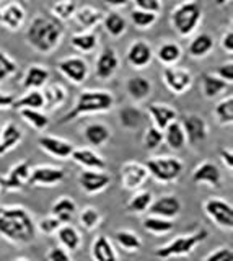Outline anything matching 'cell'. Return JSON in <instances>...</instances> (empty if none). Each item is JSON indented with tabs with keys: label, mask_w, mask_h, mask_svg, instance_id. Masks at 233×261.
<instances>
[{
	"label": "cell",
	"mask_w": 233,
	"mask_h": 261,
	"mask_svg": "<svg viewBox=\"0 0 233 261\" xmlns=\"http://www.w3.org/2000/svg\"><path fill=\"white\" fill-rule=\"evenodd\" d=\"M142 227H143V230L150 235L163 237V235H168L174 228V220L147 214L142 219Z\"/></svg>",
	"instance_id": "38"
},
{
	"label": "cell",
	"mask_w": 233,
	"mask_h": 261,
	"mask_svg": "<svg viewBox=\"0 0 233 261\" xmlns=\"http://www.w3.org/2000/svg\"><path fill=\"white\" fill-rule=\"evenodd\" d=\"M15 100H17V96H15L13 93L2 92V90H0V111H4V110H12Z\"/></svg>",
	"instance_id": "57"
},
{
	"label": "cell",
	"mask_w": 233,
	"mask_h": 261,
	"mask_svg": "<svg viewBox=\"0 0 233 261\" xmlns=\"http://www.w3.org/2000/svg\"><path fill=\"white\" fill-rule=\"evenodd\" d=\"M111 129L109 126H106L104 122H90L83 127V137L88 142V145L92 147H103L109 142L111 139Z\"/></svg>",
	"instance_id": "30"
},
{
	"label": "cell",
	"mask_w": 233,
	"mask_h": 261,
	"mask_svg": "<svg viewBox=\"0 0 233 261\" xmlns=\"http://www.w3.org/2000/svg\"><path fill=\"white\" fill-rule=\"evenodd\" d=\"M149 176L160 185H171L178 181L184 171V163L174 155H155L145 162Z\"/></svg>",
	"instance_id": "6"
},
{
	"label": "cell",
	"mask_w": 233,
	"mask_h": 261,
	"mask_svg": "<svg viewBox=\"0 0 233 261\" xmlns=\"http://www.w3.org/2000/svg\"><path fill=\"white\" fill-rule=\"evenodd\" d=\"M152 201H154V194H152V191L139 190L137 193H134V194L131 196V199H129V201H127V204H126V211L129 212V214H134V216L147 214Z\"/></svg>",
	"instance_id": "40"
},
{
	"label": "cell",
	"mask_w": 233,
	"mask_h": 261,
	"mask_svg": "<svg viewBox=\"0 0 233 261\" xmlns=\"http://www.w3.org/2000/svg\"><path fill=\"white\" fill-rule=\"evenodd\" d=\"M57 70L61 72V75L69 80L72 85H83L88 73H90V65L88 62L80 56H69L64 59L57 61Z\"/></svg>",
	"instance_id": "8"
},
{
	"label": "cell",
	"mask_w": 233,
	"mask_h": 261,
	"mask_svg": "<svg viewBox=\"0 0 233 261\" xmlns=\"http://www.w3.org/2000/svg\"><path fill=\"white\" fill-rule=\"evenodd\" d=\"M92 261H119L114 243L108 235H96L90 247Z\"/></svg>",
	"instance_id": "23"
},
{
	"label": "cell",
	"mask_w": 233,
	"mask_h": 261,
	"mask_svg": "<svg viewBox=\"0 0 233 261\" xmlns=\"http://www.w3.org/2000/svg\"><path fill=\"white\" fill-rule=\"evenodd\" d=\"M202 209L209 220L220 230L230 232L233 228V207L230 201L220 196H211L202 202Z\"/></svg>",
	"instance_id": "7"
},
{
	"label": "cell",
	"mask_w": 233,
	"mask_h": 261,
	"mask_svg": "<svg viewBox=\"0 0 233 261\" xmlns=\"http://www.w3.org/2000/svg\"><path fill=\"white\" fill-rule=\"evenodd\" d=\"M23 136H25L23 130L13 121H9L5 126H2V133H0V157L17 149L23 141Z\"/></svg>",
	"instance_id": "27"
},
{
	"label": "cell",
	"mask_w": 233,
	"mask_h": 261,
	"mask_svg": "<svg viewBox=\"0 0 233 261\" xmlns=\"http://www.w3.org/2000/svg\"><path fill=\"white\" fill-rule=\"evenodd\" d=\"M134 4H135V8H139V10L150 12L155 15H158L163 8L162 0H134Z\"/></svg>",
	"instance_id": "53"
},
{
	"label": "cell",
	"mask_w": 233,
	"mask_h": 261,
	"mask_svg": "<svg viewBox=\"0 0 233 261\" xmlns=\"http://www.w3.org/2000/svg\"><path fill=\"white\" fill-rule=\"evenodd\" d=\"M0 133H2V126H0Z\"/></svg>",
	"instance_id": "63"
},
{
	"label": "cell",
	"mask_w": 233,
	"mask_h": 261,
	"mask_svg": "<svg viewBox=\"0 0 233 261\" xmlns=\"http://www.w3.org/2000/svg\"><path fill=\"white\" fill-rule=\"evenodd\" d=\"M70 159L82 170H106V160L92 147H75Z\"/></svg>",
	"instance_id": "20"
},
{
	"label": "cell",
	"mask_w": 233,
	"mask_h": 261,
	"mask_svg": "<svg viewBox=\"0 0 233 261\" xmlns=\"http://www.w3.org/2000/svg\"><path fill=\"white\" fill-rule=\"evenodd\" d=\"M152 90H154V85L150 79L143 75H131L126 80V93L134 103L145 101L152 95Z\"/></svg>",
	"instance_id": "22"
},
{
	"label": "cell",
	"mask_w": 233,
	"mask_h": 261,
	"mask_svg": "<svg viewBox=\"0 0 233 261\" xmlns=\"http://www.w3.org/2000/svg\"><path fill=\"white\" fill-rule=\"evenodd\" d=\"M64 38V27L51 13H36L31 18L25 39L30 47L39 54H51L57 49Z\"/></svg>",
	"instance_id": "2"
},
{
	"label": "cell",
	"mask_w": 233,
	"mask_h": 261,
	"mask_svg": "<svg viewBox=\"0 0 233 261\" xmlns=\"http://www.w3.org/2000/svg\"><path fill=\"white\" fill-rule=\"evenodd\" d=\"M44 98V111H55L67 101V88L62 84H47L41 90Z\"/></svg>",
	"instance_id": "28"
},
{
	"label": "cell",
	"mask_w": 233,
	"mask_h": 261,
	"mask_svg": "<svg viewBox=\"0 0 233 261\" xmlns=\"http://www.w3.org/2000/svg\"><path fill=\"white\" fill-rule=\"evenodd\" d=\"M103 15L104 13L98 10V8H95L92 5H83V7H77L74 20L83 31H90L101 23Z\"/></svg>",
	"instance_id": "32"
},
{
	"label": "cell",
	"mask_w": 233,
	"mask_h": 261,
	"mask_svg": "<svg viewBox=\"0 0 233 261\" xmlns=\"http://www.w3.org/2000/svg\"><path fill=\"white\" fill-rule=\"evenodd\" d=\"M114 103H116L114 95L108 92V90H101V88L83 90V92L78 93L72 110L59 119V124H67V122H72L83 116H92V114L109 113L114 108Z\"/></svg>",
	"instance_id": "3"
},
{
	"label": "cell",
	"mask_w": 233,
	"mask_h": 261,
	"mask_svg": "<svg viewBox=\"0 0 233 261\" xmlns=\"http://www.w3.org/2000/svg\"><path fill=\"white\" fill-rule=\"evenodd\" d=\"M46 258H47V261H74L72 253L64 250L62 247H59V245H54V247L47 250Z\"/></svg>",
	"instance_id": "52"
},
{
	"label": "cell",
	"mask_w": 233,
	"mask_h": 261,
	"mask_svg": "<svg viewBox=\"0 0 233 261\" xmlns=\"http://www.w3.org/2000/svg\"><path fill=\"white\" fill-rule=\"evenodd\" d=\"M119 69V57L112 47H103L95 61V75L100 80H109Z\"/></svg>",
	"instance_id": "19"
},
{
	"label": "cell",
	"mask_w": 233,
	"mask_h": 261,
	"mask_svg": "<svg viewBox=\"0 0 233 261\" xmlns=\"http://www.w3.org/2000/svg\"><path fill=\"white\" fill-rule=\"evenodd\" d=\"M18 114L31 129L36 130V133H44V130L49 127V122H51L49 116H47V113L43 110L23 108V110H18Z\"/></svg>",
	"instance_id": "41"
},
{
	"label": "cell",
	"mask_w": 233,
	"mask_h": 261,
	"mask_svg": "<svg viewBox=\"0 0 233 261\" xmlns=\"http://www.w3.org/2000/svg\"><path fill=\"white\" fill-rule=\"evenodd\" d=\"M215 75L231 85V82H233V62L228 61L225 64H220L219 67L215 69Z\"/></svg>",
	"instance_id": "54"
},
{
	"label": "cell",
	"mask_w": 233,
	"mask_h": 261,
	"mask_svg": "<svg viewBox=\"0 0 233 261\" xmlns=\"http://www.w3.org/2000/svg\"><path fill=\"white\" fill-rule=\"evenodd\" d=\"M214 118L219 122V126H231L233 124V96H223L220 101H217L214 108Z\"/></svg>",
	"instance_id": "44"
},
{
	"label": "cell",
	"mask_w": 233,
	"mask_h": 261,
	"mask_svg": "<svg viewBox=\"0 0 233 261\" xmlns=\"http://www.w3.org/2000/svg\"><path fill=\"white\" fill-rule=\"evenodd\" d=\"M119 122H121V126L127 130H137L142 127L143 121H145V114L143 111L139 108V106H124V108L119 110Z\"/></svg>",
	"instance_id": "36"
},
{
	"label": "cell",
	"mask_w": 233,
	"mask_h": 261,
	"mask_svg": "<svg viewBox=\"0 0 233 261\" xmlns=\"http://www.w3.org/2000/svg\"><path fill=\"white\" fill-rule=\"evenodd\" d=\"M142 144L147 150H157L163 144V130L157 129L155 126H149L143 130Z\"/></svg>",
	"instance_id": "49"
},
{
	"label": "cell",
	"mask_w": 233,
	"mask_h": 261,
	"mask_svg": "<svg viewBox=\"0 0 233 261\" xmlns=\"http://www.w3.org/2000/svg\"><path fill=\"white\" fill-rule=\"evenodd\" d=\"M220 47H222L223 53L233 54V31H231V28H228L222 35V38H220Z\"/></svg>",
	"instance_id": "55"
},
{
	"label": "cell",
	"mask_w": 233,
	"mask_h": 261,
	"mask_svg": "<svg viewBox=\"0 0 233 261\" xmlns=\"http://www.w3.org/2000/svg\"><path fill=\"white\" fill-rule=\"evenodd\" d=\"M77 183L86 196H96L109 188L111 175L104 170H82L77 176Z\"/></svg>",
	"instance_id": "11"
},
{
	"label": "cell",
	"mask_w": 233,
	"mask_h": 261,
	"mask_svg": "<svg viewBox=\"0 0 233 261\" xmlns=\"http://www.w3.org/2000/svg\"><path fill=\"white\" fill-rule=\"evenodd\" d=\"M180 122L183 126L184 134H186V141L189 145H200L207 141L209 124L202 116H199L196 113H191V114H186V116H183Z\"/></svg>",
	"instance_id": "15"
},
{
	"label": "cell",
	"mask_w": 233,
	"mask_h": 261,
	"mask_svg": "<svg viewBox=\"0 0 233 261\" xmlns=\"http://www.w3.org/2000/svg\"><path fill=\"white\" fill-rule=\"evenodd\" d=\"M2 2H5V0H0V4H2Z\"/></svg>",
	"instance_id": "62"
},
{
	"label": "cell",
	"mask_w": 233,
	"mask_h": 261,
	"mask_svg": "<svg viewBox=\"0 0 233 261\" xmlns=\"http://www.w3.org/2000/svg\"><path fill=\"white\" fill-rule=\"evenodd\" d=\"M230 87H231L230 84L223 82L222 79L217 77L215 73H211V72H206L202 73V77H200V90H202V95L206 100H215V98H219L220 95L227 92Z\"/></svg>",
	"instance_id": "29"
},
{
	"label": "cell",
	"mask_w": 233,
	"mask_h": 261,
	"mask_svg": "<svg viewBox=\"0 0 233 261\" xmlns=\"http://www.w3.org/2000/svg\"><path fill=\"white\" fill-rule=\"evenodd\" d=\"M112 240L114 243H118L119 248H123L127 253H137L142 250V239L140 237L132 232L131 228H118L112 235Z\"/></svg>",
	"instance_id": "35"
},
{
	"label": "cell",
	"mask_w": 233,
	"mask_h": 261,
	"mask_svg": "<svg viewBox=\"0 0 233 261\" xmlns=\"http://www.w3.org/2000/svg\"><path fill=\"white\" fill-rule=\"evenodd\" d=\"M231 2V0H214V4L217 7H225V5H228Z\"/></svg>",
	"instance_id": "59"
},
{
	"label": "cell",
	"mask_w": 233,
	"mask_h": 261,
	"mask_svg": "<svg viewBox=\"0 0 233 261\" xmlns=\"http://www.w3.org/2000/svg\"><path fill=\"white\" fill-rule=\"evenodd\" d=\"M21 2H23V0H21Z\"/></svg>",
	"instance_id": "64"
},
{
	"label": "cell",
	"mask_w": 233,
	"mask_h": 261,
	"mask_svg": "<svg viewBox=\"0 0 233 261\" xmlns=\"http://www.w3.org/2000/svg\"><path fill=\"white\" fill-rule=\"evenodd\" d=\"M38 147L44 153L49 155V157L57 159V160H67V159H70L72 150L75 149V145L72 144L70 141H66V139L57 137V136H51V134L39 136Z\"/></svg>",
	"instance_id": "17"
},
{
	"label": "cell",
	"mask_w": 233,
	"mask_h": 261,
	"mask_svg": "<svg viewBox=\"0 0 233 261\" xmlns=\"http://www.w3.org/2000/svg\"><path fill=\"white\" fill-rule=\"evenodd\" d=\"M207 239H209L207 228H199L196 232L174 237V239L166 242L162 247L155 248L154 255L162 261H168L173 258H188L194 253V250L199 245L204 243Z\"/></svg>",
	"instance_id": "4"
},
{
	"label": "cell",
	"mask_w": 233,
	"mask_h": 261,
	"mask_svg": "<svg viewBox=\"0 0 233 261\" xmlns=\"http://www.w3.org/2000/svg\"><path fill=\"white\" fill-rule=\"evenodd\" d=\"M204 16V8L199 0H184L176 5L170 13V23L173 30L181 38H188L194 35L200 27Z\"/></svg>",
	"instance_id": "5"
},
{
	"label": "cell",
	"mask_w": 233,
	"mask_h": 261,
	"mask_svg": "<svg viewBox=\"0 0 233 261\" xmlns=\"http://www.w3.org/2000/svg\"><path fill=\"white\" fill-rule=\"evenodd\" d=\"M181 56H183V49L178 43H174V41H165L163 44H160V47L155 53L158 62L163 64L165 67H168V65H176L181 61Z\"/></svg>",
	"instance_id": "39"
},
{
	"label": "cell",
	"mask_w": 233,
	"mask_h": 261,
	"mask_svg": "<svg viewBox=\"0 0 233 261\" xmlns=\"http://www.w3.org/2000/svg\"><path fill=\"white\" fill-rule=\"evenodd\" d=\"M119 175H121V186L126 191H139L149 181V171L145 163L142 162H135L129 160L123 163L121 170H119Z\"/></svg>",
	"instance_id": "9"
},
{
	"label": "cell",
	"mask_w": 233,
	"mask_h": 261,
	"mask_svg": "<svg viewBox=\"0 0 233 261\" xmlns=\"http://www.w3.org/2000/svg\"><path fill=\"white\" fill-rule=\"evenodd\" d=\"M103 27L104 30H106V33L111 36V38H121L126 30H127V20L124 18V16L116 12V10H112V12H108L106 15H103Z\"/></svg>",
	"instance_id": "42"
},
{
	"label": "cell",
	"mask_w": 233,
	"mask_h": 261,
	"mask_svg": "<svg viewBox=\"0 0 233 261\" xmlns=\"http://www.w3.org/2000/svg\"><path fill=\"white\" fill-rule=\"evenodd\" d=\"M78 224L80 227L83 228L85 232H93L96 230L101 222H103V216H101V212L93 207V206H86L83 207L82 211H78Z\"/></svg>",
	"instance_id": "45"
},
{
	"label": "cell",
	"mask_w": 233,
	"mask_h": 261,
	"mask_svg": "<svg viewBox=\"0 0 233 261\" xmlns=\"http://www.w3.org/2000/svg\"><path fill=\"white\" fill-rule=\"evenodd\" d=\"M181 211H183V202L178 196L163 194V196H158V198H154L147 214L174 220L181 214Z\"/></svg>",
	"instance_id": "18"
},
{
	"label": "cell",
	"mask_w": 233,
	"mask_h": 261,
	"mask_svg": "<svg viewBox=\"0 0 233 261\" xmlns=\"http://www.w3.org/2000/svg\"><path fill=\"white\" fill-rule=\"evenodd\" d=\"M78 212L75 199L69 198V196H61L54 202L51 207V214L54 217H57L62 224H70V220L75 217Z\"/></svg>",
	"instance_id": "34"
},
{
	"label": "cell",
	"mask_w": 233,
	"mask_h": 261,
	"mask_svg": "<svg viewBox=\"0 0 233 261\" xmlns=\"http://www.w3.org/2000/svg\"><path fill=\"white\" fill-rule=\"evenodd\" d=\"M61 225H62L61 220L57 217H54L52 214H49L36 222V232L46 237H51V235H55V232H57V228Z\"/></svg>",
	"instance_id": "50"
},
{
	"label": "cell",
	"mask_w": 233,
	"mask_h": 261,
	"mask_svg": "<svg viewBox=\"0 0 233 261\" xmlns=\"http://www.w3.org/2000/svg\"><path fill=\"white\" fill-rule=\"evenodd\" d=\"M202 261H233V250L230 247H219L209 251Z\"/></svg>",
	"instance_id": "51"
},
{
	"label": "cell",
	"mask_w": 233,
	"mask_h": 261,
	"mask_svg": "<svg viewBox=\"0 0 233 261\" xmlns=\"http://www.w3.org/2000/svg\"><path fill=\"white\" fill-rule=\"evenodd\" d=\"M2 193H5V191H4V186H2V179H0V194Z\"/></svg>",
	"instance_id": "60"
},
{
	"label": "cell",
	"mask_w": 233,
	"mask_h": 261,
	"mask_svg": "<svg viewBox=\"0 0 233 261\" xmlns=\"http://www.w3.org/2000/svg\"><path fill=\"white\" fill-rule=\"evenodd\" d=\"M66 178V170L62 167L54 165H36L31 167V175L28 186H41V188H51L57 186Z\"/></svg>",
	"instance_id": "14"
},
{
	"label": "cell",
	"mask_w": 233,
	"mask_h": 261,
	"mask_svg": "<svg viewBox=\"0 0 233 261\" xmlns=\"http://www.w3.org/2000/svg\"><path fill=\"white\" fill-rule=\"evenodd\" d=\"M163 144H166L168 149L174 152H180L188 145L186 134H184L180 121H173L163 129Z\"/></svg>",
	"instance_id": "33"
},
{
	"label": "cell",
	"mask_w": 233,
	"mask_h": 261,
	"mask_svg": "<svg viewBox=\"0 0 233 261\" xmlns=\"http://www.w3.org/2000/svg\"><path fill=\"white\" fill-rule=\"evenodd\" d=\"M158 20V15L150 13V12H143L139 10V8H134L131 12V21L135 28H139L140 31H145L149 28H152Z\"/></svg>",
	"instance_id": "47"
},
{
	"label": "cell",
	"mask_w": 233,
	"mask_h": 261,
	"mask_svg": "<svg viewBox=\"0 0 233 261\" xmlns=\"http://www.w3.org/2000/svg\"><path fill=\"white\" fill-rule=\"evenodd\" d=\"M155 51L145 39H135L126 51V61L135 70H143L154 62Z\"/></svg>",
	"instance_id": "13"
},
{
	"label": "cell",
	"mask_w": 233,
	"mask_h": 261,
	"mask_svg": "<svg viewBox=\"0 0 233 261\" xmlns=\"http://www.w3.org/2000/svg\"><path fill=\"white\" fill-rule=\"evenodd\" d=\"M23 108H31V110H43L44 108V98L41 90H26V93L21 96H17V100L13 103L12 110H23Z\"/></svg>",
	"instance_id": "43"
},
{
	"label": "cell",
	"mask_w": 233,
	"mask_h": 261,
	"mask_svg": "<svg viewBox=\"0 0 233 261\" xmlns=\"http://www.w3.org/2000/svg\"><path fill=\"white\" fill-rule=\"evenodd\" d=\"M103 2L111 8H121L129 4V0H103Z\"/></svg>",
	"instance_id": "58"
},
{
	"label": "cell",
	"mask_w": 233,
	"mask_h": 261,
	"mask_svg": "<svg viewBox=\"0 0 233 261\" xmlns=\"http://www.w3.org/2000/svg\"><path fill=\"white\" fill-rule=\"evenodd\" d=\"M55 237H57L59 247L67 250L69 253H77L83 245L82 233H80L78 228L72 224H62L57 228V232H55Z\"/></svg>",
	"instance_id": "25"
},
{
	"label": "cell",
	"mask_w": 233,
	"mask_h": 261,
	"mask_svg": "<svg viewBox=\"0 0 233 261\" xmlns=\"http://www.w3.org/2000/svg\"><path fill=\"white\" fill-rule=\"evenodd\" d=\"M15 261H30V259H26V258H18V259H15Z\"/></svg>",
	"instance_id": "61"
},
{
	"label": "cell",
	"mask_w": 233,
	"mask_h": 261,
	"mask_svg": "<svg viewBox=\"0 0 233 261\" xmlns=\"http://www.w3.org/2000/svg\"><path fill=\"white\" fill-rule=\"evenodd\" d=\"M31 175V163L28 160H20L12 168L7 171V175H0L2 179L4 191L9 193H18L23 191L28 186Z\"/></svg>",
	"instance_id": "12"
},
{
	"label": "cell",
	"mask_w": 233,
	"mask_h": 261,
	"mask_svg": "<svg viewBox=\"0 0 233 261\" xmlns=\"http://www.w3.org/2000/svg\"><path fill=\"white\" fill-rule=\"evenodd\" d=\"M36 222L23 206H0V237L13 247H28L36 240Z\"/></svg>",
	"instance_id": "1"
},
{
	"label": "cell",
	"mask_w": 233,
	"mask_h": 261,
	"mask_svg": "<svg viewBox=\"0 0 233 261\" xmlns=\"http://www.w3.org/2000/svg\"><path fill=\"white\" fill-rule=\"evenodd\" d=\"M162 80L165 87L174 95H184L192 87L194 77L189 69L178 67V65H168L162 72Z\"/></svg>",
	"instance_id": "10"
},
{
	"label": "cell",
	"mask_w": 233,
	"mask_h": 261,
	"mask_svg": "<svg viewBox=\"0 0 233 261\" xmlns=\"http://www.w3.org/2000/svg\"><path fill=\"white\" fill-rule=\"evenodd\" d=\"M215 41L214 36L209 33H199L194 38L189 41L188 44V54L192 59H204L209 54L214 51Z\"/></svg>",
	"instance_id": "31"
},
{
	"label": "cell",
	"mask_w": 233,
	"mask_h": 261,
	"mask_svg": "<svg viewBox=\"0 0 233 261\" xmlns=\"http://www.w3.org/2000/svg\"><path fill=\"white\" fill-rule=\"evenodd\" d=\"M219 157H220L222 165H225V168H228L231 171L233 170V150L230 147H222L219 150Z\"/></svg>",
	"instance_id": "56"
},
{
	"label": "cell",
	"mask_w": 233,
	"mask_h": 261,
	"mask_svg": "<svg viewBox=\"0 0 233 261\" xmlns=\"http://www.w3.org/2000/svg\"><path fill=\"white\" fill-rule=\"evenodd\" d=\"M191 179H192V183L207 185L214 188V190L220 188L223 183L222 170L212 160H202L200 163H197L196 168L192 170V173H191Z\"/></svg>",
	"instance_id": "16"
},
{
	"label": "cell",
	"mask_w": 233,
	"mask_h": 261,
	"mask_svg": "<svg viewBox=\"0 0 233 261\" xmlns=\"http://www.w3.org/2000/svg\"><path fill=\"white\" fill-rule=\"evenodd\" d=\"M70 46L77 49L78 53L90 54L98 47V35H96V31L93 30L74 33V35L70 36Z\"/></svg>",
	"instance_id": "37"
},
{
	"label": "cell",
	"mask_w": 233,
	"mask_h": 261,
	"mask_svg": "<svg viewBox=\"0 0 233 261\" xmlns=\"http://www.w3.org/2000/svg\"><path fill=\"white\" fill-rule=\"evenodd\" d=\"M51 77V72L47 67L41 64H31L23 73L21 87L25 90H41L44 85H47Z\"/></svg>",
	"instance_id": "24"
},
{
	"label": "cell",
	"mask_w": 233,
	"mask_h": 261,
	"mask_svg": "<svg viewBox=\"0 0 233 261\" xmlns=\"http://www.w3.org/2000/svg\"><path fill=\"white\" fill-rule=\"evenodd\" d=\"M25 18L26 12L18 2L7 4L4 10H0V24H4L9 31H18L25 23Z\"/></svg>",
	"instance_id": "26"
},
{
	"label": "cell",
	"mask_w": 233,
	"mask_h": 261,
	"mask_svg": "<svg viewBox=\"0 0 233 261\" xmlns=\"http://www.w3.org/2000/svg\"><path fill=\"white\" fill-rule=\"evenodd\" d=\"M147 113L152 122H154L152 126H155L160 130H163L170 122L178 121V110L168 103H158V101L150 103L147 106Z\"/></svg>",
	"instance_id": "21"
},
{
	"label": "cell",
	"mask_w": 233,
	"mask_h": 261,
	"mask_svg": "<svg viewBox=\"0 0 233 261\" xmlns=\"http://www.w3.org/2000/svg\"><path fill=\"white\" fill-rule=\"evenodd\" d=\"M75 10H77L75 0H57V2H54L51 7V15L55 20H59L62 23V21L74 18Z\"/></svg>",
	"instance_id": "46"
},
{
	"label": "cell",
	"mask_w": 233,
	"mask_h": 261,
	"mask_svg": "<svg viewBox=\"0 0 233 261\" xmlns=\"http://www.w3.org/2000/svg\"><path fill=\"white\" fill-rule=\"evenodd\" d=\"M17 72H18V64L15 62L13 57H10L4 51H0V84L12 79Z\"/></svg>",
	"instance_id": "48"
}]
</instances>
